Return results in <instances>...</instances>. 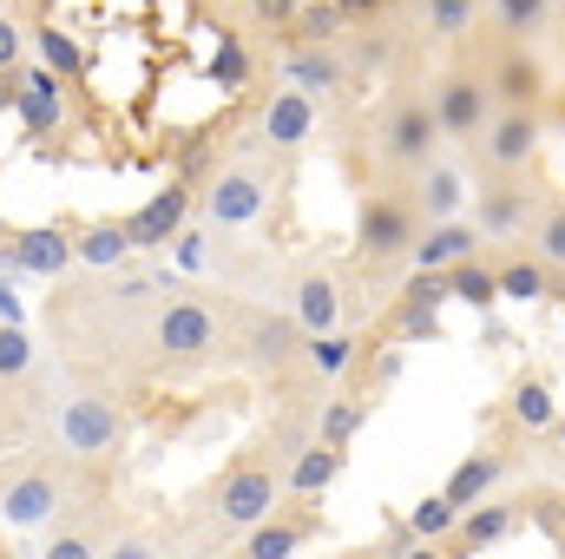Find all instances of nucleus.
<instances>
[{
  "instance_id": "48",
  "label": "nucleus",
  "mask_w": 565,
  "mask_h": 559,
  "mask_svg": "<svg viewBox=\"0 0 565 559\" xmlns=\"http://www.w3.org/2000/svg\"><path fill=\"white\" fill-rule=\"evenodd\" d=\"M553 441H559V447H565V409H559V421H553Z\"/></svg>"
},
{
  "instance_id": "37",
  "label": "nucleus",
  "mask_w": 565,
  "mask_h": 559,
  "mask_svg": "<svg viewBox=\"0 0 565 559\" xmlns=\"http://www.w3.org/2000/svg\"><path fill=\"white\" fill-rule=\"evenodd\" d=\"M40 559H106V534L86 527V520H66V527L46 540V553Z\"/></svg>"
},
{
  "instance_id": "22",
  "label": "nucleus",
  "mask_w": 565,
  "mask_h": 559,
  "mask_svg": "<svg viewBox=\"0 0 565 559\" xmlns=\"http://www.w3.org/2000/svg\"><path fill=\"white\" fill-rule=\"evenodd\" d=\"M467 257H480V231H473L467 218H454V224H427L408 264H415V271H434V277H447V271L467 264Z\"/></svg>"
},
{
  "instance_id": "49",
  "label": "nucleus",
  "mask_w": 565,
  "mask_h": 559,
  "mask_svg": "<svg viewBox=\"0 0 565 559\" xmlns=\"http://www.w3.org/2000/svg\"><path fill=\"white\" fill-rule=\"evenodd\" d=\"M7 244H13V231H7V224H0V251H7Z\"/></svg>"
},
{
  "instance_id": "42",
  "label": "nucleus",
  "mask_w": 565,
  "mask_h": 559,
  "mask_svg": "<svg viewBox=\"0 0 565 559\" xmlns=\"http://www.w3.org/2000/svg\"><path fill=\"white\" fill-rule=\"evenodd\" d=\"M296 7H302V0H244V13H250L257 27H289Z\"/></svg>"
},
{
  "instance_id": "28",
  "label": "nucleus",
  "mask_w": 565,
  "mask_h": 559,
  "mask_svg": "<svg viewBox=\"0 0 565 559\" xmlns=\"http://www.w3.org/2000/svg\"><path fill=\"white\" fill-rule=\"evenodd\" d=\"M507 415H513V428H526V434H553L559 402H553L546 376H520V382L507 389Z\"/></svg>"
},
{
  "instance_id": "39",
  "label": "nucleus",
  "mask_w": 565,
  "mask_h": 559,
  "mask_svg": "<svg viewBox=\"0 0 565 559\" xmlns=\"http://www.w3.org/2000/svg\"><path fill=\"white\" fill-rule=\"evenodd\" d=\"M533 257H540L546 271H565V198L546 204V218H540V231H533Z\"/></svg>"
},
{
  "instance_id": "12",
  "label": "nucleus",
  "mask_w": 565,
  "mask_h": 559,
  "mask_svg": "<svg viewBox=\"0 0 565 559\" xmlns=\"http://www.w3.org/2000/svg\"><path fill=\"white\" fill-rule=\"evenodd\" d=\"M73 231L66 224H33V231H13V244L0 251V277H60L73 264Z\"/></svg>"
},
{
  "instance_id": "40",
  "label": "nucleus",
  "mask_w": 565,
  "mask_h": 559,
  "mask_svg": "<svg viewBox=\"0 0 565 559\" xmlns=\"http://www.w3.org/2000/svg\"><path fill=\"white\" fill-rule=\"evenodd\" d=\"M20 376H33V342L20 323H0V382H20Z\"/></svg>"
},
{
  "instance_id": "36",
  "label": "nucleus",
  "mask_w": 565,
  "mask_h": 559,
  "mask_svg": "<svg viewBox=\"0 0 565 559\" xmlns=\"http://www.w3.org/2000/svg\"><path fill=\"white\" fill-rule=\"evenodd\" d=\"M250 73H257V60L244 53V40H237V33H217V53H211V80H217L224 93H244V86H250Z\"/></svg>"
},
{
  "instance_id": "23",
  "label": "nucleus",
  "mask_w": 565,
  "mask_h": 559,
  "mask_svg": "<svg viewBox=\"0 0 565 559\" xmlns=\"http://www.w3.org/2000/svg\"><path fill=\"white\" fill-rule=\"evenodd\" d=\"M282 80L296 86V93H342L349 86V66H342V53L335 46H289V60H282Z\"/></svg>"
},
{
  "instance_id": "2",
  "label": "nucleus",
  "mask_w": 565,
  "mask_h": 559,
  "mask_svg": "<svg viewBox=\"0 0 565 559\" xmlns=\"http://www.w3.org/2000/svg\"><path fill=\"white\" fill-rule=\"evenodd\" d=\"M217 349H224V323H217V309H211L204 296L164 303V309L151 316V329H145V369L164 376V382H184V376L211 369Z\"/></svg>"
},
{
  "instance_id": "24",
  "label": "nucleus",
  "mask_w": 565,
  "mask_h": 559,
  "mask_svg": "<svg viewBox=\"0 0 565 559\" xmlns=\"http://www.w3.org/2000/svg\"><path fill=\"white\" fill-rule=\"evenodd\" d=\"M342 461H349V447L309 441V447L296 454V467L282 474V500H322V494H329V481L342 474Z\"/></svg>"
},
{
  "instance_id": "35",
  "label": "nucleus",
  "mask_w": 565,
  "mask_h": 559,
  "mask_svg": "<svg viewBox=\"0 0 565 559\" xmlns=\"http://www.w3.org/2000/svg\"><path fill=\"white\" fill-rule=\"evenodd\" d=\"M33 46H40V66H53L60 80H79V73H86V60H79V40H73L60 20L33 27Z\"/></svg>"
},
{
  "instance_id": "47",
  "label": "nucleus",
  "mask_w": 565,
  "mask_h": 559,
  "mask_svg": "<svg viewBox=\"0 0 565 559\" xmlns=\"http://www.w3.org/2000/svg\"><path fill=\"white\" fill-rule=\"evenodd\" d=\"M0 323H20V303H13V289H7V277H0Z\"/></svg>"
},
{
  "instance_id": "6",
  "label": "nucleus",
  "mask_w": 565,
  "mask_h": 559,
  "mask_svg": "<svg viewBox=\"0 0 565 559\" xmlns=\"http://www.w3.org/2000/svg\"><path fill=\"white\" fill-rule=\"evenodd\" d=\"M198 211H204L217 231L257 224V218L270 211V178H264V165H217L211 184L198 191Z\"/></svg>"
},
{
  "instance_id": "13",
  "label": "nucleus",
  "mask_w": 565,
  "mask_h": 559,
  "mask_svg": "<svg viewBox=\"0 0 565 559\" xmlns=\"http://www.w3.org/2000/svg\"><path fill=\"white\" fill-rule=\"evenodd\" d=\"M191 204H198V191H191V184H164L158 198H145L139 211L126 218V238H132V251H164V244H178V238H184V218H191Z\"/></svg>"
},
{
  "instance_id": "38",
  "label": "nucleus",
  "mask_w": 565,
  "mask_h": 559,
  "mask_svg": "<svg viewBox=\"0 0 565 559\" xmlns=\"http://www.w3.org/2000/svg\"><path fill=\"white\" fill-rule=\"evenodd\" d=\"M473 20H480V0H427V33L434 40H460V33H473Z\"/></svg>"
},
{
  "instance_id": "26",
  "label": "nucleus",
  "mask_w": 565,
  "mask_h": 559,
  "mask_svg": "<svg viewBox=\"0 0 565 559\" xmlns=\"http://www.w3.org/2000/svg\"><path fill=\"white\" fill-rule=\"evenodd\" d=\"M73 251H79V264H93V271H119V264L132 257L126 218H93V224H79V231H73Z\"/></svg>"
},
{
  "instance_id": "17",
  "label": "nucleus",
  "mask_w": 565,
  "mask_h": 559,
  "mask_svg": "<svg viewBox=\"0 0 565 559\" xmlns=\"http://www.w3.org/2000/svg\"><path fill=\"white\" fill-rule=\"evenodd\" d=\"M309 133H316V99H309V93H296V86H277V93L264 99L257 139L270 145V151H302Z\"/></svg>"
},
{
  "instance_id": "5",
  "label": "nucleus",
  "mask_w": 565,
  "mask_h": 559,
  "mask_svg": "<svg viewBox=\"0 0 565 559\" xmlns=\"http://www.w3.org/2000/svg\"><path fill=\"white\" fill-rule=\"evenodd\" d=\"M53 434H60V447H66L73 461L93 467V461H113V454L126 447V415H119L113 395H73V402H60Z\"/></svg>"
},
{
  "instance_id": "19",
  "label": "nucleus",
  "mask_w": 565,
  "mask_h": 559,
  "mask_svg": "<svg viewBox=\"0 0 565 559\" xmlns=\"http://www.w3.org/2000/svg\"><path fill=\"white\" fill-rule=\"evenodd\" d=\"M467 171L460 165H447V158H434L427 171H415V211H422L427 224H454L460 211H467Z\"/></svg>"
},
{
  "instance_id": "3",
  "label": "nucleus",
  "mask_w": 565,
  "mask_h": 559,
  "mask_svg": "<svg viewBox=\"0 0 565 559\" xmlns=\"http://www.w3.org/2000/svg\"><path fill=\"white\" fill-rule=\"evenodd\" d=\"M79 467L86 461H73V454H60V461H20L7 481H0V520L7 527H46V520H60L66 507H73V494H79Z\"/></svg>"
},
{
  "instance_id": "50",
  "label": "nucleus",
  "mask_w": 565,
  "mask_h": 559,
  "mask_svg": "<svg viewBox=\"0 0 565 559\" xmlns=\"http://www.w3.org/2000/svg\"><path fill=\"white\" fill-rule=\"evenodd\" d=\"M0 559H13V553H7V547H0Z\"/></svg>"
},
{
  "instance_id": "25",
  "label": "nucleus",
  "mask_w": 565,
  "mask_h": 559,
  "mask_svg": "<svg viewBox=\"0 0 565 559\" xmlns=\"http://www.w3.org/2000/svg\"><path fill=\"white\" fill-rule=\"evenodd\" d=\"M520 224H526V184H520V178H493V184L480 191L473 231H480V238H513Z\"/></svg>"
},
{
  "instance_id": "15",
  "label": "nucleus",
  "mask_w": 565,
  "mask_h": 559,
  "mask_svg": "<svg viewBox=\"0 0 565 559\" xmlns=\"http://www.w3.org/2000/svg\"><path fill=\"white\" fill-rule=\"evenodd\" d=\"M487 86H493V113H540V106H546L553 73L533 60V46H513V53L487 73Z\"/></svg>"
},
{
  "instance_id": "18",
  "label": "nucleus",
  "mask_w": 565,
  "mask_h": 559,
  "mask_svg": "<svg viewBox=\"0 0 565 559\" xmlns=\"http://www.w3.org/2000/svg\"><path fill=\"white\" fill-rule=\"evenodd\" d=\"M520 527H526V514H520V494H513V500H500V494H493V500H480V507H467V514H460V534H454L447 547H454V559H460V553H480V547H500V540H513Z\"/></svg>"
},
{
  "instance_id": "51",
  "label": "nucleus",
  "mask_w": 565,
  "mask_h": 559,
  "mask_svg": "<svg viewBox=\"0 0 565 559\" xmlns=\"http://www.w3.org/2000/svg\"><path fill=\"white\" fill-rule=\"evenodd\" d=\"M224 559H244V553H224Z\"/></svg>"
},
{
  "instance_id": "14",
  "label": "nucleus",
  "mask_w": 565,
  "mask_h": 559,
  "mask_svg": "<svg viewBox=\"0 0 565 559\" xmlns=\"http://www.w3.org/2000/svg\"><path fill=\"white\" fill-rule=\"evenodd\" d=\"M440 303H454L447 277L415 271V277H408V289L388 303V329H395L402 342H427V336H440Z\"/></svg>"
},
{
  "instance_id": "30",
  "label": "nucleus",
  "mask_w": 565,
  "mask_h": 559,
  "mask_svg": "<svg viewBox=\"0 0 565 559\" xmlns=\"http://www.w3.org/2000/svg\"><path fill=\"white\" fill-rule=\"evenodd\" d=\"M493 271H500V303H540V296H553V271L540 257H507Z\"/></svg>"
},
{
  "instance_id": "11",
  "label": "nucleus",
  "mask_w": 565,
  "mask_h": 559,
  "mask_svg": "<svg viewBox=\"0 0 565 559\" xmlns=\"http://www.w3.org/2000/svg\"><path fill=\"white\" fill-rule=\"evenodd\" d=\"M316 534H322V507L316 500H282L264 527L244 534V559H296Z\"/></svg>"
},
{
  "instance_id": "33",
  "label": "nucleus",
  "mask_w": 565,
  "mask_h": 559,
  "mask_svg": "<svg viewBox=\"0 0 565 559\" xmlns=\"http://www.w3.org/2000/svg\"><path fill=\"white\" fill-rule=\"evenodd\" d=\"M362 421H369V402H362V395H335V402H322V415H316V441L349 447V441L362 434Z\"/></svg>"
},
{
  "instance_id": "29",
  "label": "nucleus",
  "mask_w": 565,
  "mask_h": 559,
  "mask_svg": "<svg viewBox=\"0 0 565 559\" xmlns=\"http://www.w3.org/2000/svg\"><path fill=\"white\" fill-rule=\"evenodd\" d=\"M493 20L513 46H533L546 27H553V0H493Z\"/></svg>"
},
{
  "instance_id": "32",
  "label": "nucleus",
  "mask_w": 565,
  "mask_h": 559,
  "mask_svg": "<svg viewBox=\"0 0 565 559\" xmlns=\"http://www.w3.org/2000/svg\"><path fill=\"white\" fill-rule=\"evenodd\" d=\"M447 289H454V303L493 309V303H500V271H493V264H480V257H467V264H454V271H447Z\"/></svg>"
},
{
  "instance_id": "16",
  "label": "nucleus",
  "mask_w": 565,
  "mask_h": 559,
  "mask_svg": "<svg viewBox=\"0 0 565 559\" xmlns=\"http://www.w3.org/2000/svg\"><path fill=\"white\" fill-rule=\"evenodd\" d=\"M302 323L296 316H257L250 329H244V362L257 369V376H282L289 362H302Z\"/></svg>"
},
{
  "instance_id": "7",
  "label": "nucleus",
  "mask_w": 565,
  "mask_h": 559,
  "mask_svg": "<svg viewBox=\"0 0 565 559\" xmlns=\"http://www.w3.org/2000/svg\"><path fill=\"white\" fill-rule=\"evenodd\" d=\"M440 119H434V99H402L388 119H382V133H375V151H382V165L388 171H427L434 165V151H440Z\"/></svg>"
},
{
  "instance_id": "4",
  "label": "nucleus",
  "mask_w": 565,
  "mask_h": 559,
  "mask_svg": "<svg viewBox=\"0 0 565 559\" xmlns=\"http://www.w3.org/2000/svg\"><path fill=\"white\" fill-rule=\"evenodd\" d=\"M415 244H422L415 198H402L395 184H369L355 198V251H362V264L369 271H388V264L415 257Z\"/></svg>"
},
{
  "instance_id": "31",
  "label": "nucleus",
  "mask_w": 565,
  "mask_h": 559,
  "mask_svg": "<svg viewBox=\"0 0 565 559\" xmlns=\"http://www.w3.org/2000/svg\"><path fill=\"white\" fill-rule=\"evenodd\" d=\"M408 534H415V540H427V547H447V540L460 534V507H454L447 494H427V500H415V507H408Z\"/></svg>"
},
{
  "instance_id": "9",
  "label": "nucleus",
  "mask_w": 565,
  "mask_h": 559,
  "mask_svg": "<svg viewBox=\"0 0 565 559\" xmlns=\"http://www.w3.org/2000/svg\"><path fill=\"white\" fill-rule=\"evenodd\" d=\"M434 119H440V133L447 139H480V126L493 119V86H487V73L480 66H454V73H440L434 80Z\"/></svg>"
},
{
  "instance_id": "21",
  "label": "nucleus",
  "mask_w": 565,
  "mask_h": 559,
  "mask_svg": "<svg viewBox=\"0 0 565 559\" xmlns=\"http://www.w3.org/2000/svg\"><path fill=\"white\" fill-rule=\"evenodd\" d=\"M289 316L302 323V336H329L342 323V283L329 271H302L296 289H289Z\"/></svg>"
},
{
  "instance_id": "41",
  "label": "nucleus",
  "mask_w": 565,
  "mask_h": 559,
  "mask_svg": "<svg viewBox=\"0 0 565 559\" xmlns=\"http://www.w3.org/2000/svg\"><path fill=\"white\" fill-rule=\"evenodd\" d=\"M106 559H164V547H158V534L132 527V534H113L106 540Z\"/></svg>"
},
{
  "instance_id": "45",
  "label": "nucleus",
  "mask_w": 565,
  "mask_h": 559,
  "mask_svg": "<svg viewBox=\"0 0 565 559\" xmlns=\"http://www.w3.org/2000/svg\"><path fill=\"white\" fill-rule=\"evenodd\" d=\"M335 7H342V20H375L388 0H335Z\"/></svg>"
},
{
  "instance_id": "10",
  "label": "nucleus",
  "mask_w": 565,
  "mask_h": 559,
  "mask_svg": "<svg viewBox=\"0 0 565 559\" xmlns=\"http://www.w3.org/2000/svg\"><path fill=\"white\" fill-rule=\"evenodd\" d=\"M0 106H13L26 119V133H53L66 119V86L53 66H26V73H0Z\"/></svg>"
},
{
  "instance_id": "44",
  "label": "nucleus",
  "mask_w": 565,
  "mask_h": 559,
  "mask_svg": "<svg viewBox=\"0 0 565 559\" xmlns=\"http://www.w3.org/2000/svg\"><path fill=\"white\" fill-rule=\"evenodd\" d=\"M13 60H20V27L0 13V73H13Z\"/></svg>"
},
{
  "instance_id": "34",
  "label": "nucleus",
  "mask_w": 565,
  "mask_h": 559,
  "mask_svg": "<svg viewBox=\"0 0 565 559\" xmlns=\"http://www.w3.org/2000/svg\"><path fill=\"white\" fill-rule=\"evenodd\" d=\"M289 33H296V46H335L342 40V7L335 0H309V7H296Z\"/></svg>"
},
{
  "instance_id": "20",
  "label": "nucleus",
  "mask_w": 565,
  "mask_h": 559,
  "mask_svg": "<svg viewBox=\"0 0 565 559\" xmlns=\"http://www.w3.org/2000/svg\"><path fill=\"white\" fill-rule=\"evenodd\" d=\"M507 467H513V454H507V447H480V454H467V461L447 474V487H440V494H447V500L467 514V507L493 500V487L507 481Z\"/></svg>"
},
{
  "instance_id": "43",
  "label": "nucleus",
  "mask_w": 565,
  "mask_h": 559,
  "mask_svg": "<svg viewBox=\"0 0 565 559\" xmlns=\"http://www.w3.org/2000/svg\"><path fill=\"white\" fill-rule=\"evenodd\" d=\"M171 251H178V264H184V271H204V264H211V251H204V238H198V231H184Z\"/></svg>"
},
{
  "instance_id": "1",
  "label": "nucleus",
  "mask_w": 565,
  "mask_h": 559,
  "mask_svg": "<svg viewBox=\"0 0 565 559\" xmlns=\"http://www.w3.org/2000/svg\"><path fill=\"white\" fill-rule=\"evenodd\" d=\"M302 447H309L302 428L282 421L277 434H264L257 447H244V454L217 474V487H211V520H217V534H250V527H264V520L277 514L282 507V474L296 467Z\"/></svg>"
},
{
  "instance_id": "46",
  "label": "nucleus",
  "mask_w": 565,
  "mask_h": 559,
  "mask_svg": "<svg viewBox=\"0 0 565 559\" xmlns=\"http://www.w3.org/2000/svg\"><path fill=\"white\" fill-rule=\"evenodd\" d=\"M402 559H454V547H427V540H415Z\"/></svg>"
},
{
  "instance_id": "27",
  "label": "nucleus",
  "mask_w": 565,
  "mask_h": 559,
  "mask_svg": "<svg viewBox=\"0 0 565 559\" xmlns=\"http://www.w3.org/2000/svg\"><path fill=\"white\" fill-rule=\"evenodd\" d=\"M355 362H362V342H355V336H342V329H329V336H309V342H302V376H309V382H322V389H329V382H342Z\"/></svg>"
},
{
  "instance_id": "8",
  "label": "nucleus",
  "mask_w": 565,
  "mask_h": 559,
  "mask_svg": "<svg viewBox=\"0 0 565 559\" xmlns=\"http://www.w3.org/2000/svg\"><path fill=\"white\" fill-rule=\"evenodd\" d=\"M540 145H546V113H493L487 126H480V165L493 171V178H520L533 158H540Z\"/></svg>"
}]
</instances>
